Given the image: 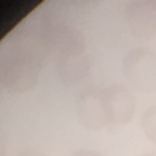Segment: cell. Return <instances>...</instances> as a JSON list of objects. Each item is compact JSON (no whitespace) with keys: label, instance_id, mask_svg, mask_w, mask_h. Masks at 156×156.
<instances>
[{"label":"cell","instance_id":"3957f363","mask_svg":"<svg viewBox=\"0 0 156 156\" xmlns=\"http://www.w3.org/2000/svg\"><path fill=\"white\" fill-rule=\"evenodd\" d=\"M125 21L130 34L137 40L156 36V0H133L126 4Z\"/></svg>","mask_w":156,"mask_h":156},{"label":"cell","instance_id":"ba28073f","mask_svg":"<svg viewBox=\"0 0 156 156\" xmlns=\"http://www.w3.org/2000/svg\"><path fill=\"white\" fill-rule=\"evenodd\" d=\"M22 156H44V155L37 154V152H26V154H23Z\"/></svg>","mask_w":156,"mask_h":156},{"label":"cell","instance_id":"7a4b0ae2","mask_svg":"<svg viewBox=\"0 0 156 156\" xmlns=\"http://www.w3.org/2000/svg\"><path fill=\"white\" fill-rule=\"evenodd\" d=\"M123 73L134 88L143 92H156V51L134 48L125 56Z\"/></svg>","mask_w":156,"mask_h":156},{"label":"cell","instance_id":"8992f818","mask_svg":"<svg viewBox=\"0 0 156 156\" xmlns=\"http://www.w3.org/2000/svg\"><path fill=\"white\" fill-rule=\"evenodd\" d=\"M141 127L145 137L156 145V107H149L141 118Z\"/></svg>","mask_w":156,"mask_h":156},{"label":"cell","instance_id":"277c9868","mask_svg":"<svg viewBox=\"0 0 156 156\" xmlns=\"http://www.w3.org/2000/svg\"><path fill=\"white\" fill-rule=\"evenodd\" d=\"M104 110L110 125H125L130 122L136 112V97L123 85L101 88Z\"/></svg>","mask_w":156,"mask_h":156},{"label":"cell","instance_id":"5b68a950","mask_svg":"<svg viewBox=\"0 0 156 156\" xmlns=\"http://www.w3.org/2000/svg\"><path fill=\"white\" fill-rule=\"evenodd\" d=\"M76 112L78 121L86 129L99 130L108 123L101 97V89H90L78 96L76 101Z\"/></svg>","mask_w":156,"mask_h":156},{"label":"cell","instance_id":"6da1fadb","mask_svg":"<svg viewBox=\"0 0 156 156\" xmlns=\"http://www.w3.org/2000/svg\"><path fill=\"white\" fill-rule=\"evenodd\" d=\"M71 3L45 2L27 14L2 41L0 83L11 93L36 88L43 69L55 59L59 32Z\"/></svg>","mask_w":156,"mask_h":156},{"label":"cell","instance_id":"9c48e42d","mask_svg":"<svg viewBox=\"0 0 156 156\" xmlns=\"http://www.w3.org/2000/svg\"><path fill=\"white\" fill-rule=\"evenodd\" d=\"M143 156H156V152H149V154H145Z\"/></svg>","mask_w":156,"mask_h":156},{"label":"cell","instance_id":"52a82bcc","mask_svg":"<svg viewBox=\"0 0 156 156\" xmlns=\"http://www.w3.org/2000/svg\"><path fill=\"white\" fill-rule=\"evenodd\" d=\"M71 156H101V155L94 151H90V149H78Z\"/></svg>","mask_w":156,"mask_h":156}]
</instances>
